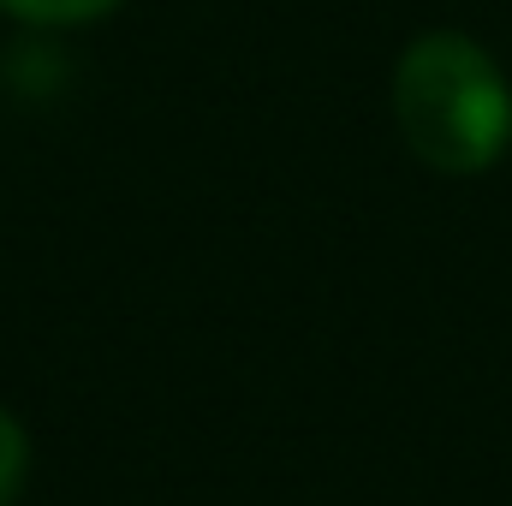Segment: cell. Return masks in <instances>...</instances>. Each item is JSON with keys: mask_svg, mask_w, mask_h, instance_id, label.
<instances>
[{"mask_svg": "<svg viewBox=\"0 0 512 506\" xmlns=\"http://www.w3.org/2000/svg\"><path fill=\"white\" fill-rule=\"evenodd\" d=\"M393 114L417 161L441 173H483L512 137L501 66L459 30L417 36L393 72Z\"/></svg>", "mask_w": 512, "mask_h": 506, "instance_id": "6da1fadb", "label": "cell"}, {"mask_svg": "<svg viewBox=\"0 0 512 506\" xmlns=\"http://www.w3.org/2000/svg\"><path fill=\"white\" fill-rule=\"evenodd\" d=\"M12 18H30V24H90L102 12H114L120 0H0Z\"/></svg>", "mask_w": 512, "mask_h": 506, "instance_id": "7a4b0ae2", "label": "cell"}, {"mask_svg": "<svg viewBox=\"0 0 512 506\" xmlns=\"http://www.w3.org/2000/svg\"><path fill=\"white\" fill-rule=\"evenodd\" d=\"M18 483H24V429L0 411V506H12Z\"/></svg>", "mask_w": 512, "mask_h": 506, "instance_id": "3957f363", "label": "cell"}]
</instances>
